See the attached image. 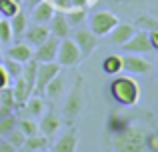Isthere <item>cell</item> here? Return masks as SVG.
<instances>
[{"instance_id":"cell-1","label":"cell","mask_w":158,"mask_h":152,"mask_svg":"<svg viewBox=\"0 0 158 152\" xmlns=\"http://www.w3.org/2000/svg\"><path fill=\"white\" fill-rule=\"evenodd\" d=\"M146 132L144 126L126 124L122 130L112 134L114 152H144L146 150Z\"/></svg>"},{"instance_id":"cell-2","label":"cell","mask_w":158,"mask_h":152,"mask_svg":"<svg viewBox=\"0 0 158 152\" xmlns=\"http://www.w3.org/2000/svg\"><path fill=\"white\" fill-rule=\"evenodd\" d=\"M108 90H110V96L114 98L120 106H126V108L136 106L138 100H140V96H142L140 84L132 76H118L116 74V78L110 82V88Z\"/></svg>"},{"instance_id":"cell-3","label":"cell","mask_w":158,"mask_h":152,"mask_svg":"<svg viewBox=\"0 0 158 152\" xmlns=\"http://www.w3.org/2000/svg\"><path fill=\"white\" fill-rule=\"evenodd\" d=\"M82 108H84V80L82 76H76L72 88L68 92V98L64 102V118L68 124H72L78 116H80Z\"/></svg>"},{"instance_id":"cell-4","label":"cell","mask_w":158,"mask_h":152,"mask_svg":"<svg viewBox=\"0 0 158 152\" xmlns=\"http://www.w3.org/2000/svg\"><path fill=\"white\" fill-rule=\"evenodd\" d=\"M88 20H90V30H92L98 38H100V36H108L112 32V28L120 22L118 16L110 10H98V12H94Z\"/></svg>"},{"instance_id":"cell-5","label":"cell","mask_w":158,"mask_h":152,"mask_svg":"<svg viewBox=\"0 0 158 152\" xmlns=\"http://www.w3.org/2000/svg\"><path fill=\"white\" fill-rule=\"evenodd\" d=\"M56 74H60V64L58 62H38V70H36V80H34V90L32 96H44V88Z\"/></svg>"},{"instance_id":"cell-6","label":"cell","mask_w":158,"mask_h":152,"mask_svg":"<svg viewBox=\"0 0 158 152\" xmlns=\"http://www.w3.org/2000/svg\"><path fill=\"white\" fill-rule=\"evenodd\" d=\"M56 60H58V64H60V66H76V64L82 60L80 48L76 46V42H74L70 36H68V38H62V40H60Z\"/></svg>"},{"instance_id":"cell-7","label":"cell","mask_w":158,"mask_h":152,"mask_svg":"<svg viewBox=\"0 0 158 152\" xmlns=\"http://www.w3.org/2000/svg\"><path fill=\"white\" fill-rule=\"evenodd\" d=\"M152 68H154V64L148 58H144V54H130V52H126V56H122V70L130 72V74L142 76V74H148Z\"/></svg>"},{"instance_id":"cell-8","label":"cell","mask_w":158,"mask_h":152,"mask_svg":"<svg viewBox=\"0 0 158 152\" xmlns=\"http://www.w3.org/2000/svg\"><path fill=\"white\" fill-rule=\"evenodd\" d=\"M124 52H130V54H148L152 50L150 46V38H148L146 30H136L126 42L122 44Z\"/></svg>"},{"instance_id":"cell-9","label":"cell","mask_w":158,"mask_h":152,"mask_svg":"<svg viewBox=\"0 0 158 152\" xmlns=\"http://www.w3.org/2000/svg\"><path fill=\"white\" fill-rule=\"evenodd\" d=\"M58 46H60V38H56V36L50 34L40 46H36L32 58L40 64L42 62H54V60H56V54H58Z\"/></svg>"},{"instance_id":"cell-10","label":"cell","mask_w":158,"mask_h":152,"mask_svg":"<svg viewBox=\"0 0 158 152\" xmlns=\"http://www.w3.org/2000/svg\"><path fill=\"white\" fill-rule=\"evenodd\" d=\"M72 40L76 42V46L80 48L82 58H84V56H88V54H92L94 48L98 46V36L94 34L92 30H86V28H80V30L74 32Z\"/></svg>"},{"instance_id":"cell-11","label":"cell","mask_w":158,"mask_h":152,"mask_svg":"<svg viewBox=\"0 0 158 152\" xmlns=\"http://www.w3.org/2000/svg\"><path fill=\"white\" fill-rule=\"evenodd\" d=\"M50 34L52 36H56V38H68L70 36V32H72V26L68 24V20H66V16H64V12H54V16L50 18Z\"/></svg>"},{"instance_id":"cell-12","label":"cell","mask_w":158,"mask_h":152,"mask_svg":"<svg viewBox=\"0 0 158 152\" xmlns=\"http://www.w3.org/2000/svg\"><path fill=\"white\" fill-rule=\"evenodd\" d=\"M22 36H24V40H26V44H30V46H40V44L50 36V28H48V24H34V26H28Z\"/></svg>"},{"instance_id":"cell-13","label":"cell","mask_w":158,"mask_h":152,"mask_svg":"<svg viewBox=\"0 0 158 152\" xmlns=\"http://www.w3.org/2000/svg\"><path fill=\"white\" fill-rule=\"evenodd\" d=\"M78 148V130L70 128L52 144V152H76Z\"/></svg>"},{"instance_id":"cell-14","label":"cell","mask_w":158,"mask_h":152,"mask_svg":"<svg viewBox=\"0 0 158 152\" xmlns=\"http://www.w3.org/2000/svg\"><path fill=\"white\" fill-rule=\"evenodd\" d=\"M54 12H56V8H54V4L50 0H40V2L32 8L30 18L34 20V24H48L50 18L54 16Z\"/></svg>"},{"instance_id":"cell-15","label":"cell","mask_w":158,"mask_h":152,"mask_svg":"<svg viewBox=\"0 0 158 152\" xmlns=\"http://www.w3.org/2000/svg\"><path fill=\"white\" fill-rule=\"evenodd\" d=\"M62 126V120L58 118V114L54 112V110H48L46 114H42V120L38 122V130L40 134H44V136L50 138L52 134H56L58 130H60Z\"/></svg>"},{"instance_id":"cell-16","label":"cell","mask_w":158,"mask_h":152,"mask_svg":"<svg viewBox=\"0 0 158 152\" xmlns=\"http://www.w3.org/2000/svg\"><path fill=\"white\" fill-rule=\"evenodd\" d=\"M134 32H136L134 24H130V22H118L114 28H112V32H110V40H112V44H116V46H122V44L126 42Z\"/></svg>"},{"instance_id":"cell-17","label":"cell","mask_w":158,"mask_h":152,"mask_svg":"<svg viewBox=\"0 0 158 152\" xmlns=\"http://www.w3.org/2000/svg\"><path fill=\"white\" fill-rule=\"evenodd\" d=\"M32 54H34V48H30V44H26V42L12 44V46L8 48V58L16 60V62H20V64L28 62V60L32 58Z\"/></svg>"},{"instance_id":"cell-18","label":"cell","mask_w":158,"mask_h":152,"mask_svg":"<svg viewBox=\"0 0 158 152\" xmlns=\"http://www.w3.org/2000/svg\"><path fill=\"white\" fill-rule=\"evenodd\" d=\"M12 96H14L16 104H18V110L22 108V104H24V102H26L28 98L32 96L30 86L26 84V80H24L22 76H20V78H16V80H14V84H12Z\"/></svg>"},{"instance_id":"cell-19","label":"cell","mask_w":158,"mask_h":152,"mask_svg":"<svg viewBox=\"0 0 158 152\" xmlns=\"http://www.w3.org/2000/svg\"><path fill=\"white\" fill-rule=\"evenodd\" d=\"M20 110H24V112H26L30 118L42 116V114H44V110H46V102H44L40 96H32V98H28V100L24 102Z\"/></svg>"},{"instance_id":"cell-20","label":"cell","mask_w":158,"mask_h":152,"mask_svg":"<svg viewBox=\"0 0 158 152\" xmlns=\"http://www.w3.org/2000/svg\"><path fill=\"white\" fill-rule=\"evenodd\" d=\"M48 136H44V134H34V136H28L26 140H24V146L22 150L24 152H40V150H46L48 148Z\"/></svg>"},{"instance_id":"cell-21","label":"cell","mask_w":158,"mask_h":152,"mask_svg":"<svg viewBox=\"0 0 158 152\" xmlns=\"http://www.w3.org/2000/svg\"><path fill=\"white\" fill-rule=\"evenodd\" d=\"M102 70L110 76H116L122 72V56L120 54H108L104 60H102Z\"/></svg>"},{"instance_id":"cell-22","label":"cell","mask_w":158,"mask_h":152,"mask_svg":"<svg viewBox=\"0 0 158 152\" xmlns=\"http://www.w3.org/2000/svg\"><path fill=\"white\" fill-rule=\"evenodd\" d=\"M62 92H64V78H62L60 74H56V76H54L52 80L46 84L44 94H46L50 100H58V98L62 96Z\"/></svg>"},{"instance_id":"cell-23","label":"cell","mask_w":158,"mask_h":152,"mask_svg":"<svg viewBox=\"0 0 158 152\" xmlns=\"http://www.w3.org/2000/svg\"><path fill=\"white\" fill-rule=\"evenodd\" d=\"M10 26H12V34L14 36H22L28 28V14L22 10H18L14 16L10 18Z\"/></svg>"},{"instance_id":"cell-24","label":"cell","mask_w":158,"mask_h":152,"mask_svg":"<svg viewBox=\"0 0 158 152\" xmlns=\"http://www.w3.org/2000/svg\"><path fill=\"white\" fill-rule=\"evenodd\" d=\"M36 70H38V62H36L34 58H30L28 62H24V64H22V78L26 80V84L30 86V90H34Z\"/></svg>"},{"instance_id":"cell-25","label":"cell","mask_w":158,"mask_h":152,"mask_svg":"<svg viewBox=\"0 0 158 152\" xmlns=\"http://www.w3.org/2000/svg\"><path fill=\"white\" fill-rule=\"evenodd\" d=\"M16 126L22 130V134H24L26 138H28V136H34V134H40V130H38V122H34L32 118H28V116L18 118V120H16Z\"/></svg>"},{"instance_id":"cell-26","label":"cell","mask_w":158,"mask_h":152,"mask_svg":"<svg viewBox=\"0 0 158 152\" xmlns=\"http://www.w3.org/2000/svg\"><path fill=\"white\" fill-rule=\"evenodd\" d=\"M66 20H68L70 26H76V24H82L86 20V8H70L68 12H64Z\"/></svg>"},{"instance_id":"cell-27","label":"cell","mask_w":158,"mask_h":152,"mask_svg":"<svg viewBox=\"0 0 158 152\" xmlns=\"http://www.w3.org/2000/svg\"><path fill=\"white\" fill-rule=\"evenodd\" d=\"M18 10H20L18 2H14V0H0V16H2V18L10 20Z\"/></svg>"},{"instance_id":"cell-28","label":"cell","mask_w":158,"mask_h":152,"mask_svg":"<svg viewBox=\"0 0 158 152\" xmlns=\"http://www.w3.org/2000/svg\"><path fill=\"white\" fill-rule=\"evenodd\" d=\"M2 66H4V70H6L8 78H10V82H14L16 78H20V76H22V64H20V62H16V60H10V58H8L6 62L2 64Z\"/></svg>"},{"instance_id":"cell-29","label":"cell","mask_w":158,"mask_h":152,"mask_svg":"<svg viewBox=\"0 0 158 152\" xmlns=\"http://www.w3.org/2000/svg\"><path fill=\"white\" fill-rule=\"evenodd\" d=\"M14 34H12V26L8 18H0V44H10Z\"/></svg>"},{"instance_id":"cell-30","label":"cell","mask_w":158,"mask_h":152,"mask_svg":"<svg viewBox=\"0 0 158 152\" xmlns=\"http://www.w3.org/2000/svg\"><path fill=\"white\" fill-rule=\"evenodd\" d=\"M16 120H18V118H16L14 114H10V116H4V118H0V136H2V138H6L8 134H10L12 130L16 128Z\"/></svg>"},{"instance_id":"cell-31","label":"cell","mask_w":158,"mask_h":152,"mask_svg":"<svg viewBox=\"0 0 158 152\" xmlns=\"http://www.w3.org/2000/svg\"><path fill=\"white\" fill-rule=\"evenodd\" d=\"M126 124H128V120H126V118L122 116V114H116V112L112 114V116L108 118V122H106L108 130H110L112 134H114V132H118V130H122V128H124Z\"/></svg>"},{"instance_id":"cell-32","label":"cell","mask_w":158,"mask_h":152,"mask_svg":"<svg viewBox=\"0 0 158 152\" xmlns=\"http://www.w3.org/2000/svg\"><path fill=\"white\" fill-rule=\"evenodd\" d=\"M136 24L140 26V30H146V32H150V30H158V20L154 18V16H148V14L138 16Z\"/></svg>"},{"instance_id":"cell-33","label":"cell","mask_w":158,"mask_h":152,"mask_svg":"<svg viewBox=\"0 0 158 152\" xmlns=\"http://www.w3.org/2000/svg\"><path fill=\"white\" fill-rule=\"evenodd\" d=\"M6 140L10 142V144L14 146L16 150H18V148H22V146H24V140H26V136H24V134H22V130H20L18 126H16V128L12 130V132L8 134V136H6Z\"/></svg>"},{"instance_id":"cell-34","label":"cell","mask_w":158,"mask_h":152,"mask_svg":"<svg viewBox=\"0 0 158 152\" xmlns=\"http://www.w3.org/2000/svg\"><path fill=\"white\" fill-rule=\"evenodd\" d=\"M146 148L150 152H158V132H146Z\"/></svg>"},{"instance_id":"cell-35","label":"cell","mask_w":158,"mask_h":152,"mask_svg":"<svg viewBox=\"0 0 158 152\" xmlns=\"http://www.w3.org/2000/svg\"><path fill=\"white\" fill-rule=\"evenodd\" d=\"M8 86H10V78H8L6 70H4V66H2V64H0V90L8 88Z\"/></svg>"},{"instance_id":"cell-36","label":"cell","mask_w":158,"mask_h":152,"mask_svg":"<svg viewBox=\"0 0 158 152\" xmlns=\"http://www.w3.org/2000/svg\"><path fill=\"white\" fill-rule=\"evenodd\" d=\"M148 38H150V46H152V50H156V52H158V30H150V32H148Z\"/></svg>"},{"instance_id":"cell-37","label":"cell","mask_w":158,"mask_h":152,"mask_svg":"<svg viewBox=\"0 0 158 152\" xmlns=\"http://www.w3.org/2000/svg\"><path fill=\"white\" fill-rule=\"evenodd\" d=\"M14 150H16V148H14V146H12L8 140H6V138H4V140L0 142V152H14Z\"/></svg>"},{"instance_id":"cell-38","label":"cell","mask_w":158,"mask_h":152,"mask_svg":"<svg viewBox=\"0 0 158 152\" xmlns=\"http://www.w3.org/2000/svg\"><path fill=\"white\" fill-rule=\"evenodd\" d=\"M114 4H128V2H138V0H112Z\"/></svg>"},{"instance_id":"cell-39","label":"cell","mask_w":158,"mask_h":152,"mask_svg":"<svg viewBox=\"0 0 158 152\" xmlns=\"http://www.w3.org/2000/svg\"><path fill=\"white\" fill-rule=\"evenodd\" d=\"M38 2H40V0H28V6H30V8H34Z\"/></svg>"},{"instance_id":"cell-40","label":"cell","mask_w":158,"mask_h":152,"mask_svg":"<svg viewBox=\"0 0 158 152\" xmlns=\"http://www.w3.org/2000/svg\"><path fill=\"white\" fill-rule=\"evenodd\" d=\"M152 16L158 20V2H156V6H154V10H152Z\"/></svg>"},{"instance_id":"cell-41","label":"cell","mask_w":158,"mask_h":152,"mask_svg":"<svg viewBox=\"0 0 158 152\" xmlns=\"http://www.w3.org/2000/svg\"><path fill=\"white\" fill-rule=\"evenodd\" d=\"M14 2H18V4H22V2H24V0H14Z\"/></svg>"},{"instance_id":"cell-42","label":"cell","mask_w":158,"mask_h":152,"mask_svg":"<svg viewBox=\"0 0 158 152\" xmlns=\"http://www.w3.org/2000/svg\"><path fill=\"white\" fill-rule=\"evenodd\" d=\"M14 152H24V150H22V148H18V150H14Z\"/></svg>"},{"instance_id":"cell-43","label":"cell","mask_w":158,"mask_h":152,"mask_svg":"<svg viewBox=\"0 0 158 152\" xmlns=\"http://www.w3.org/2000/svg\"><path fill=\"white\" fill-rule=\"evenodd\" d=\"M156 72H158V60H156Z\"/></svg>"},{"instance_id":"cell-44","label":"cell","mask_w":158,"mask_h":152,"mask_svg":"<svg viewBox=\"0 0 158 152\" xmlns=\"http://www.w3.org/2000/svg\"><path fill=\"white\" fill-rule=\"evenodd\" d=\"M2 140H4V138H2V136H0V142H2Z\"/></svg>"},{"instance_id":"cell-45","label":"cell","mask_w":158,"mask_h":152,"mask_svg":"<svg viewBox=\"0 0 158 152\" xmlns=\"http://www.w3.org/2000/svg\"><path fill=\"white\" fill-rule=\"evenodd\" d=\"M0 56H2V50H0Z\"/></svg>"},{"instance_id":"cell-46","label":"cell","mask_w":158,"mask_h":152,"mask_svg":"<svg viewBox=\"0 0 158 152\" xmlns=\"http://www.w3.org/2000/svg\"><path fill=\"white\" fill-rule=\"evenodd\" d=\"M40 152H46V150H40Z\"/></svg>"},{"instance_id":"cell-47","label":"cell","mask_w":158,"mask_h":152,"mask_svg":"<svg viewBox=\"0 0 158 152\" xmlns=\"http://www.w3.org/2000/svg\"><path fill=\"white\" fill-rule=\"evenodd\" d=\"M0 18H2V16H0Z\"/></svg>"}]
</instances>
